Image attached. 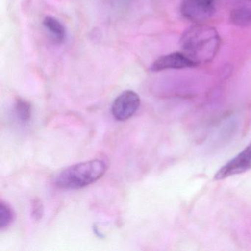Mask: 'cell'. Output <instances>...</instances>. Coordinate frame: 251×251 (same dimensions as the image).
I'll use <instances>...</instances> for the list:
<instances>
[{
    "instance_id": "1",
    "label": "cell",
    "mask_w": 251,
    "mask_h": 251,
    "mask_svg": "<svg viewBox=\"0 0 251 251\" xmlns=\"http://www.w3.org/2000/svg\"><path fill=\"white\" fill-rule=\"evenodd\" d=\"M221 39L216 29L198 24L185 30L180 38L183 53L197 66L214 59L220 48Z\"/></svg>"
},
{
    "instance_id": "2",
    "label": "cell",
    "mask_w": 251,
    "mask_h": 251,
    "mask_svg": "<svg viewBox=\"0 0 251 251\" xmlns=\"http://www.w3.org/2000/svg\"><path fill=\"white\" fill-rule=\"evenodd\" d=\"M106 163L93 159L66 167L55 177L58 187L64 189H80L98 181L106 172Z\"/></svg>"
},
{
    "instance_id": "3",
    "label": "cell",
    "mask_w": 251,
    "mask_h": 251,
    "mask_svg": "<svg viewBox=\"0 0 251 251\" xmlns=\"http://www.w3.org/2000/svg\"><path fill=\"white\" fill-rule=\"evenodd\" d=\"M180 13L186 20L201 24L215 13L214 0H182Z\"/></svg>"
},
{
    "instance_id": "4",
    "label": "cell",
    "mask_w": 251,
    "mask_h": 251,
    "mask_svg": "<svg viewBox=\"0 0 251 251\" xmlns=\"http://www.w3.org/2000/svg\"><path fill=\"white\" fill-rule=\"evenodd\" d=\"M140 106V98L131 90L120 94L112 104L111 113L118 121H126L134 115Z\"/></svg>"
},
{
    "instance_id": "5",
    "label": "cell",
    "mask_w": 251,
    "mask_h": 251,
    "mask_svg": "<svg viewBox=\"0 0 251 251\" xmlns=\"http://www.w3.org/2000/svg\"><path fill=\"white\" fill-rule=\"evenodd\" d=\"M251 169V143L240 153L218 170L214 180H220L235 175L242 174Z\"/></svg>"
},
{
    "instance_id": "6",
    "label": "cell",
    "mask_w": 251,
    "mask_h": 251,
    "mask_svg": "<svg viewBox=\"0 0 251 251\" xmlns=\"http://www.w3.org/2000/svg\"><path fill=\"white\" fill-rule=\"evenodd\" d=\"M196 64L183 52H173L158 58L151 66L153 72L180 70L196 67Z\"/></svg>"
},
{
    "instance_id": "7",
    "label": "cell",
    "mask_w": 251,
    "mask_h": 251,
    "mask_svg": "<svg viewBox=\"0 0 251 251\" xmlns=\"http://www.w3.org/2000/svg\"><path fill=\"white\" fill-rule=\"evenodd\" d=\"M230 20L234 25L247 27L251 25V0H238L232 8Z\"/></svg>"
},
{
    "instance_id": "8",
    "label": "cell",
    "mask_w": 251,
    "mask_h": 251,
    "mask_svg": "<svg viewBox=\"0 0 251 251\" xmlns=\"http://www.w3.org/2000/svg\"><path fill=\"white\" fill-rule=\"evenodd\" d=\"M43 24L55 41L58 42L64 41L66 36L65 28L57 19L52 17H45Z\"/></svg>"
},
{
    "instance_id": "9",
    "label": "cell",
    "mask_w": 251,
    "mask_h": 251,
    "mask_svg": "<svg viewBox=\"0 0 251 251\" xmlns=\"http://www.w3.org/2000/svg\"><path fill=\"white\" fill-rule=\"evenodd\" d=\"M15 218L14 210L3 201L0 202V228H7L11 226Z\"/></svg>"
},
{
    "instance_id": "10",
    "label": "cell",
    "mask_w": 251,
    "mask_h": 251,
    "mask_svg": "<svg viewBox=\"0 0 251 251\" xmlns=\"http://www.w3.org/2000/svg\"><path fill=\"white\" fill-rule=\"evenodd\" d=\"M15 111L17 117L23 123H27L31 117V105L27 101L17 99L15 103Z\"/></svg>"
},
{
    "instance_id": "11",
    "label": "cell",
    "mask_w": 251,
    "mask_h": 251,
    "mask_svg": "<svg viewBox=\"0 0 251 251\" xmlns=\"http://www.w3.org/2000/svg\"><path fill=\"white\" fill-rule=\"evenodd\" d=\"M44 211H45V208H44V205L41 200H39V198L33 199L31 202V207H30V214H31V217H33V220L35 221L41 220V219L43 217Z\"/></svg>"
}]
</instances>
